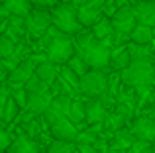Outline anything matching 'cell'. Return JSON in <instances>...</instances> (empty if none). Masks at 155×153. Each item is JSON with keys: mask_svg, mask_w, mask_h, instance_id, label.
Returning <instances> with one entry per match:
<instances>
[{"mask_svg": "<svg viewBox=\"0 0 155 153\" xmlns=\"http://www.w3.org/2000/svg\"><path fill=\"white\" fill-rule=\"evenodd\" d=\"M137 2H143V0H137Z\"/></svg>", "mask_w": 155, "mask_h": 153, "instance_id": "cell-44", "label": "cell"}, {"mask_svg": "<svg viewBox=\"0 0 155 153\" xmlns=\"http://www.w3.org/2000/svg\"><path fill=\"white\" fill-rule=\"evenodd\" d=\"M112 34H114V26H112V20H108V18H102L94 28H92V35H94V39H100V41L110 39Z\"/></svg>", "mask_w": 155, "mask_h": 153, "instance_id": "cell-22", "label": "cell"}, {"mask_svg": "<svg viewBox=\"0 0 155 153\" xmlns=\"http://www.w3.org/2000/svg\"><path fill=\"white\" fill-rule=\"evenodd\" d=\"M0 153H2V151H0Z\"/></svg>", "mask_w": 155, "mask_h": 153, "instance_id": "cell-46", "label": "cell"}, {"mask_svg": "<svg viewBox=\"0 0 155 153\" xmlns=\"http://www.w3.org/2000/svg\"><path fill=\"white\" fill-rule=\"evenodd\" d=\"M67 118L71 120V122L75 124V126H77V124L87 122V104H84V102H81V100H73L71 110H69Z\"/></svg>", "mask_w": 155, "mask_h": 153, "instance_id": "cell-23", "label": "cell"}, {"mask_svg": "<svg viewBox=\"0 0 155 153\" xmlns=\"http://www.w3.org/2000/svg\"><path fill=\"white\" fill-rule=\"evenodd\" d=\"M75 2H81V6H87V8H100V4L104 0H75Z\"/></svg>", "mask_w": 155, "mask_h": 153, "instance_id": "cell-37", "label": "cell"}, {"mask_svg": "<svg viewBox=\"0 0 155 153\" xmlns=\"http://www.w3.org/2000/svg\"><path fill=\"white\" fill-rule=\"evenodd\" d=\"M151 118L155 120V108H153V110H151Z\"/></svg>", "mask_w": 155, "mask_h": 153, "instance_id": "cell-41", "label": "cell"}, {"mask_svg": "<svg viewBox=\"0 0 155 153\" xmlns=\"http://www.w3.org/2000/svg\"><path fill=\"white\" fill-rule=\"evenodd\" d=\"M35 69H38V65H35V63L31 61L30 57L24 59V61L20 63V65L16 67V69L12 71L10 75H8V83H10L12 86H20V88H24V84H26L28 80H30L31 76L35 75Z\"/></svg>", "mask_w": 155, "mask_h": 153, "instance_id": "cell-8", "label": "cell"}, {"mask_svg": "<svg viewBox=\"0 0 155 153\" xmlns=\"http://www.w3.org/2000/svg\"><path fill=\"white\" fill-rule=\"evenodd\" d=\"M71 151H73V143L59 142V139H55L49 145V149H47V153H71Z\"/></svg>", "mask_w": 155, "mask_h": 153, "instance_id": "cell-33", "label": "cell"}, {"mask_svg": "<svg viewBox=\"0 0 155 153\" xmlns=\"http://www.w3.org/2000/svg\"><path fill=\"white\" fill-rule=\"evenodd\" d=\"M47 88H49V86H47L45 83H41V80H39L35 75L31 76L26 84H24V90H26L28 94H45Z\"/></svg>", "mask_w": 155, "mask_h": 153, "instance_id": "cell-27", "label": "cell"}, {"mask_svg": "<svg viewBox=\"0 0 155 153\" xmlns=\"http://www.w3.org/2000/svg\"><path fill=\"white\" fill-rule=\"evenodd\" d=\"M53 26V18L49 12H43V10H38V12H31L30 16L26 18V30L34 31V34H38V31H43V30H49Z\"/></svg>", "mask_w": 155, "mask_h": 153, "instance_id": "cell-11", "label": "cell"}, {"mask_svg": "<svg viewBox=\"0 0 155 153\" xmlns=\"http://www.w3.org/2000/svg\"><path fill=\"white\" fill-rule=\"evenodd\" d=\"M0 63H2V59H0Z\"/></svg>", "mask_w": 155, "mask_h": 153, "instance_id": "cell-45", "label": "cell"}, {"mask_svg": "<svg viewBox=\"0 0 155 153\" xmlns=\"http://www.w3.org/2000/svg\"><path fill=\"white\" fill-rule=\"evenodd\" d=\"M71 104H73V100H71V96H69V94L55 96V98L51 100L49 110L43 114V116H45V120H47V124L53 126V124H55L59 118H67L69 110H71Z\"/></svg>", "mask_w": 155, "mask_h": 153, "instance_id": "cell-7", "label": "cell"}, {"mask_svg": "<svg viewBox=\"0 0 155 153\" xmlns=\"http://www.w3.org/2000/svg\"><path fill=\"white\" fill-rule=\"evenodd\" d=\"M51 96L49 92L45 94H28V110L31 114H45L51 106Z\"/></svg>", "mask_w": 155, "mask_h": 153, "instance_id": "cell-14", "label": "cell"}, {"mask_svg": "<svg viewBox=\"0 0 155 153\" xmlns=\"http://www.w3.org/2000/svg\"><path fill=\"white\" fill-rule=\"evenodd\" d=\"M6 94H8V92L4 90V86H2V84H0V102H2V100H4V96H6Z\"/></svg>", "mask_w": 155, "mask_h": 153, "instance_id": "cell-40", "label": "cell"}, {"mask_svg": "<svg viewBox=\"0 0 155 153\" xmlns=\"http://www.w3.org/2000/svg\"><path fill=\"white\" fill-rule=\"evenodd\" d=\"M18 104H16V100L12 98V96H8L6 104H4V110H2V116H0V120H4V122H12V120L18 116Z\"/></svg>", "mask_w": 155, "mask_h": 153, "instance_id": "cell-28", "label": "cell"}, {"mask_svg": "<svg viewBox=\"0 0 155 153\" xmlns=\"http://www.w3.org/2000/svg\"><path fill=\"white\" fill-rule=\"evenodd\" d=\"M51 18H53V26L57 30H61L63 34H79L81 31V22L77 18V14L73 12V8L65 6V4L55 8Z\"/></svg>", "mask_w": 155, "mask_h": 153, "instance_id": "cell-2", "label": "cell"}, {"mask_svg": "<svg viewBox=\"0 0 155 153\" xmlns=\"http://www.w3.org/2000/svg\"><path fill=\"white\" fill-rule=\"evenodd\" d=\"M10 153H39V143L28 135H20L12 142Z\"/></svg>", "mask_w": 155, "mask_h": 153, "instance_id": "cell-16", "label": "cell"}, {"mask_svg": "<svg viewBox=\"0 0 155 153\" xmlns=\"http://www.w3.org/2000/svg\"><path fill=\"white\" fill-rule=\"evenodd\" d=\"M61 80L63 83H67L71 88H75V90H79L81 88V79L77 76L75 73H73L69 67H63V73H61Z\"/></svg>", "mask_w": 155, "mask_h": 153, "instance_id": "cell-32", "label": "cell"}, {"mask_svg": "<svg viewBox=\"0 0 155 153\" xmlns=\"http://www.w3.org/2000/svg\"><path fill=\"white\" fill-rule=\"evenodd\" d=\"M35 76H38L41 83H45L47 86H49L53 80L57 79V67L53 65L51 61H45V63H41V65H38V69H35Z\"/></svg>", "mask_w": 155, "mask_h": 153, "instance_id": "cell-21", "label": "cell"}, {"mask_svg": "<svg viewBox=\"0 0 155 153\" xmlns=\"http://www.w3.org/2000/svg\"><path fill=\"white\" fill-rule=\"evenodd\" d=\"M110 51L104 43H92L88 49H84L81 53V57L84 59L88 67H92V71H100V69H106L110 65Z\"/></svg>", "mask_w": 155, "mask_h": 153, "instance_id": "cell-5", "label": "cell"}, {"mask_svg": "<svg viewBox=\"0 0 155 153\" xmlns=\"http://www.w3.org/2000/svg\"><path fill=\"white\" fill-rule=\"evenodd\" d=\"M110 65L114 67V69H128L130 65H132V57H130V51L128 47H120V49L112 51V55H110Z\"/></svg>", "mask_w": 155, "mask_h": 153, "instance_id": "cell-19", "label": "cell"}, {"mask_svg": "<svg viewBox=\"0 0 155 153\" xmlns=\"http://www.w3.org/2000/svg\"><path fill=\"white\" fill-rule=\"evenodd\" d=\"M12 98L16 100V104H18L20 108H28V92L24 90V88H16Z\"/></svg>", "mask_w": 155, "mask_h": 153, "instance_id": "cell-35", "label": "cell"}, {"mask_svg": "<svg viewBox=\"0 0 155 153\" xmlns=\"http://www.w3.org/2000/svg\"><path fill=\"white\" fill-rule=\"evenodd\" d=\"M130 51V57H132V61H149V57H151V47L149 45H137V43H130V45H126Z\"/></svg>", "mask_w": 155, "mask_h": 153, "instance_id": "cell-25", "label": "cell"}, {"mask_svg": "<svg viewBox=\"0 0 155 153\" xmlns=\"http://www.w3.org/2000/svg\"><path fill=\"white\" fill-rule=\"evenodd\" d=\"M132 37V43H137V45H149L153 41V30L149 26H143V24H137L136 30L130 34Z\"/></svg>", "mask_w": 155, "mask_h": 153, "instance_id": "cell-18", "label": "cell"}, {"mask_svg": "<svg viewBox=\"0 0 155 153\" xmlns=\"http://www.w3.org/2000/svg\"><path fill=\"white\" fill-rule=\"evenodd\" d=\"M106 116H108V112H106L104 104L100 102V98H91L87 102V122L91 124V126L104 124Z\"/></svg>", "mask_w": 155, "mask_h": 153, "instance_id": "cell-13", "label": "cell"}, {"mask_svg": "<svg viewBox=\"0 0 155 153\" xmlns=\"http://www.w3.org/2000/svg\"><path fill=\"white\" fill-rule=\"evenodd\" d=\"M132 134L137 142L151 143L155 139V120L153 118H137L132 126Z\"/></svg>", "mask_w": 155, "mask_h": 153, "instance_id": "cell-10", "label": "cell"}, {"mask_svg": "<svg viewBox=\"0 0 155 153\" xmlns=\"http://www.w3.org/2000/svg\"><path fill=\"white\" fill-rule=\"evenodd\" d=\"M108 88V79L102 71H88L87 75L81 79V88L84 96H91V98H98L102 96Z\"/></svg>", "mask_w": 155, "mask_h": 153, "instance_id": "cell-3", "label": "cell"}, {"mask_svg": "<svg viewBox=\"0 0 155 153\" xmlns=\"http://www.w3.org/2000/svg\"><path fill=\"white\" fill-rule=\"evenodd\" d=\"M24 34H26V20L20 18V16H10V18H8V30L4 31L2 35H6V37H10L14 43H18Z\"/></svg>", "mask_w": 155, "mask_h": 153, "instance_id": "cell-15", "label": "cell"}, {"mask_svg": "<svg viewBox=\"0 0 155 153\" xmlns=\"http://www.w3.org/2000/svg\"><path fill=\"white\" fill-rule=\"evenodd\" d=\"M51 134L55 135V139H59V142H77V138H79V132H77V126L71 122L69 118H59L55 124L51 126Z\"/></svg>", "mask_w": 155, "mask_h": 153, "instance_id": "cell-9", "label": "cell"}, {"mask_svg": "<svg viewBox=\"0 0 155 153\" xmlns=\"http://www.w3.org/2000/svg\"><path fill=\"white\" fill-rule=\"evenodd\" d=\"M126 153H153V147L147 142H136Z\"/></svg>", "mask_w": 155, "mask_h": 153, "instance_id": "cell-34", "label": "cell"}, {"mask_svg": "<svg viewBox=\"0 0 155 153\" xmlns=\"http://www.w3.org/2000/svg\"><path fill=\"white\" fill-rule=\"evenodd\" d=\"M153 76H155V67L151 65V61H132L128 69L122 71L120 79L128 86L145 88L153 83Z\"/></svg>", "mask_w": 155, "mask_h": 153, "instance_id": "cell-1", "label": "cell"}, {"mask_svg": "<svg viewBox=\"0 0 155 153\" xmlns=\"http://www.w3.org/2000/svg\"><path fill=\"white\" fill-rule=\"evenodd\" d=\"M14 51H16V43L6 35H0V59H4V61L10 59L14 55Z\"/></svg>", "mask_w": 155, "mask_h": 153, "instance_id": "cell-29", "label": "cell"}, {"mask_svg": "<svg viewBox=\"0 0 155 153\" xmlns=\"http://www.w3.org/2000/svg\"><path fill=\"white\" fill-rule=\"evenodd\" d=\"M126 120L128 118H124V116H120L118 112H112V114H108L106 116V120H104V126H106V130H110V132H120V130H124V126H126Z\"/></svg>", "mask_w": 155, "mask_h": 153, "instance_id": "cell-26", "label": "cell"}, {"mask_svg": "<svg viewBox=\"0 0 155 153\" xmlns=\"http://www.w3.org/2000/svg\"><path fill=\"white\" fill-rule=\"evenodd\" d=\"M153 84H155V76H153Z\"/></svg>", "mask_w": 155, "mask_h": 153, "instance_id": "cell-43", "label": "cell"}, {"mask_svg": "<svg viewBox=\"0 0 155 153\" xmlns=\"http://www.w3.org/2000/svg\"><path fill=\"white\" fill-rule=\"evenodd\" d=\"M30 2L35 4V6H53L57 0H30Z\"/></svg>", "mask_w": 155, "mask_h": 153, "instance_id": "cell-38", "label": "cell"}, {"mask_svg": "<svg viewBox=\"0 0 155 153\" xmlns=\"http://www.w3.org/2000/svg\"><path fill=\"white\" fill-rule=\"evenodd\" d=\"M112 26L114 31H118L120 35H130L137 26V18L132 6H122L116 14L112 16Z\"/></svg>", "mask_w": 155, "mask_h": 153, "instance_id": "cell-6", "label": "cell"}, {"mask_svg": "<svg viewBox=\"0 0 155 153\" xmlns=\"http://www.w3.org/2000/svg\"><path fill=\"white\" fill-rule=\"evenodd\" d=\"M134 12H136V18L140 20V24L149 26V28H155V0L136 2Z\"/></svg>", "mask_w": 155, "mask_h": 153, "instance_id": "cell-12", "label": "cell"}, {"mask_svg": "<svg viewBox=\"0 0 155 153\" xmlns=\"http://www.w3.org/2000/svg\"><path fill=\"white\" fill-rule=\"evenodd\" d=\"M77 18H79L81 26H92V28H94L96 24L102 20V12H100V8L79 6V10H77Z\"/></svg>", "mask_w": 155, "mask_h": 153, "instance_id": "cell-17", "label": "cell"}, {"mask_svg": "<svg viewBox=\"0 0 155 153\" xmlns=\"http://www.w3.org/2000/svg\"><path fill=\"white\" fill-rule=\"evenodd\" d=\"M79 149L83 151V153H98L96 145H79Z\"/></svg>", "mask_w": 155, "mask_h": 153, "instance_id": "cell-39", "label": "cell"}, {"mask_svg": "<svg viewBox=\"0 0 155 153\" xmlns=\"http://www.w3.org/2000/svg\"><path fill=\"white\" fill-rule=\"evenodd\" d=\"M67 67H69V69H71L77 76H79V79H83V76L88 73V65L84 63L83 57H73L71 61L67 63Z\"/></svg>", "mask_w": 155, "mask_h": 153, "instance_id": "cell-30", "label": "cell"}, {"mask_svg": "<svg viewBox=\"0 0 155 153\" xmlns=\"http://www.w3.org/2000/svg\"><path fill=\"white\" fill-rule=\"evenodd\" d=\"M47 61H51L53 65H61V63H69L75 57V45L69 37L61 39H51V43L47 45Z\"/></svg>", "mask_w": 155, "mask_h": 153, "instance_id": "cell-4", "label": "cell"}, {"mask_svg": "<svg viewBox=\"0 0 155 153\" xmlns=\"http://www.w3.org/2000/svg\"><path fill=\"white\" fill-rule=\"evenodd\" d=\"M10 145H12V138H10V134H8V132L4 130L2 126H0V151L10 149Z\"/></svg>", "mask_w": 155, "mask_h": 153, "instance_id": "cell-36", "label": "cell"}, {"mask_svg": "<svg viewBox=\"0 0 155 153\" xmlns=\"http://www.w3.org/2000/svg\"><path fill=\"white\" fill-rule=\"evenodd\" d=\"M151 30H153V37H155V28H151Z\"/></svg>", "mask_w": 155, "mask_h": 153, "instance_id": "cell-42", "label": "cell"}, {"mask_svg": "<svg viewBox=\"0 0 155 153\" xmlns=\"http://www.w3.org/2000/svg\"><path fill=\"white\" fill-rule=\"evenodd\" d=\"M75 43L81 49V53H83L84 49H88V47L94 43V35H92V31H79L77 37H75Z\"/></svg>", "mask_w": 155, "mask_h": 153, "instance_id": "cell-31", "label": "cell"}, {"mask_svg": "<svg viewBox=\"0 0 155 153\" xmlns=\"http://www.w3.org/2000/svg\"><path fill=\"white\" fill-rule=\"evenodd\" d=\"M137 139L134 138V134H132V130H120V132H116L114 134V147L116 149H130V147L136 143Z\"/></svg>", "mask_w": 155, "mask_h": 153, "instance_id": "cell-24", "label": "cell"}, {"mask_svg": "<svg viewBox=\"0 0 155 153\" xmlns=\"http://www.w3.org/2000/svg\"><path fill=\"white\" fill-rule=\"evenodd\" d=\"M4 8L12 16H20V18L30 16V0H4Z\"/></svg>", "mask_w": 155, "mask_h": 153, "instance_id": "cell-20", "label": "cell"}]
</instances>
